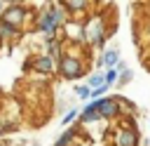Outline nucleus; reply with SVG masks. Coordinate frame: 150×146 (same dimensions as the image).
Here are the masks:
<instances>
[{
    "label": "nucleus",
    "instance_id": "obj_1",
    "mask_svg": "<svg viewBox=\"0 0 150 146\" xmlns=\"http://www.w3.org/2000/svg\"><path fill=\"white\" fill-rule=\"evenodd\" d=\"M66 21H68L66 9H61L59 5H45V7L38 12L35 31L42 33V35H52V33H59V28H61Z\"/></svg>",
    "mask_w": 150,
    "mask_h": 146
},
{
    "label": "nucleus",
    "instance_id": "obj_2",
    "mask_svg": "<svg viewBox=\"0 0 150 146\" xmlns=\"http://www.w3.org/2000/svg\"><path fill=\"white\" fill-rule=\"evenodd\" d=\"M56 73L63 78V80H80L84 73H87V64L82 59L80 52H68L63 49L61 59L56 61Z\"/></svg>",
    "mask_w": 150,
    "mask_h": 146
},
{
    "label": "nucleus",
    "instance_id": "obj_3",
    "mask_svg": "<svg viewBox=\"0 0 150 146\" xmlns=\"http://www.w3.org/2000/svg\"><path fill=\"white\" fill-rule=\"evenodd\" d=\"M82 42H89L91 47H103V42H105V21H103L101 14H94L82 24Z\"/></svg>",
    "mask_w": 150,
    "mask_h": 146
},
{
    "label": "nucleus",
    "instance_id": "obj_4",
    "mask_svg": "<svg viewBox=\"0 0 150 146\" xmlns=\"http://www.w3.org/2000/svg\"><path fill=\"white\" fill-rule=\"evenodd\" d=\"M94 104H96V111H98V118L101 120H115V118H120L122 115V104H124V97H117V94H112V97H101V99H94Z\"/></svg>",
    "mask_w": 150,
    "mask_h": 146
},
{
    "label": "nucleus",
    "instance_id": "obj_5",
    "mask_svg": "<svg viewBox=\"0 0 150 146\" xmlns=\"http://www.w3.org/2000/svg\"><path fill=\"white\" fill-rule=\"evenodd\" d=\"M28 16H30V12H28V7H23V5H9V7H2V9H0V21L14 26V28H19V31H23Z\"/></svg>",
    "mask_w": 150,
    "mask_h": 146
},
{
    "label": "nucleus",
    "instance_id": "obj_6",
    "mask_svg": "<svg viewBox=\"0 0 150 146\" xmlns=\"http://www.w3.org/2000/svg\"><path fill=\"white\" fill-rule=\"evenodd\" d=\"M138 130L134 122H120L112 132V146H138Z\"/></svg>",
    "mask_w": 150,
    "mask_h": 146
},
{
    "label": "nucleus",
    "instance_id": "obj_7",
    "mask_svg": "<svg viewBox=\"0 0 150 146\" xmlns=\"http://www.w3.org/2000/svg\"><path fill=\"white\" fill-rule=\"evenodd\" d=\"M28 66L26 68H33L35 73H40V75H54L56 73V59H52L49 54H35V57H30V61H26Z\"/></svg>",
    "mask_w": 150,
    "mask_h": 146
},
{
    "label": "nucleus",
    "instance_id": "obj_8",
    "mask_svg": "<svg viewBox=\"0 0 150 146\" xmlns=\"http://www.w3.org/2000/svg\"><path fill=\"white\" fill-rule=\"evenodd\" d=\"M56 5H59L61 9H66V14L82 16V14H87V9L91 7V0H56Z\"/></svg>",
    "mask_w": 150,
    "mask_h": 146
},
{
    "label": "nucleus",
    "instance_id": "obj_9",
    "mask_svg": "<svg viewBox=\"0 0 150 146\" xmlns=\"http://www.w3.org/2000/svg\"><path fill=\"white\" fill-rule=\"evenodd\" d=\"M77 120H80L82 125H89V122H98V120H101V118H98V111H96L94 99H89V101L84 104V108L77 113Z\"/></svg>",
    "mask_w": 150,
    "mask_h": 146
},
{
    "label": "nucleus",
    "instance_id": "obj_10",
    "mask_svg": "<svg viewBox=\"0 0 150 146\" xmlns=\"http://www.w3.org/2000/svg\"><path fill=\"white\" fill-rule=\"evenodd\" d=\"M117 61H120V52H117L115 47H108V49H103V52H101V57H98V66H101L103 71H108V68H115V66H117Z\"/></svg>",
    "mask_w": 150,
    "mask_h": 146
},
{
    "label": "nucleus",
    "instance_id": "obj_11",
    "mask_svg": "<svg viewBox=\"0 0 150 146\" xmlns=\"http://www.w3.org/2000/svg\"><path fill=\"white\" fill-rule=\"evenodd\" d=\"M77 134H80V127L70 125V127H66V130H63V134H59V137H56L54 146H70V144L75 141V137H77Z\"/></svg>",
    "mask_w": 150,
    "mask_h": 146
},
{
    "label": "nucleus",
    "instance_id": "obj_12",
    "mask_svg": "<svg viewBox=\"0 0 150 146\" xmlns=\"http://www.w3.org/2000/svg\"><path fill=\"white\" fill-rule=\"evenodd\" d=\"M19 35H21V31H19V28H14V26H9V24L0 21V40H16Z\"/></svg>",
    "mask_w": 150,
    "mask_h": 146
},
{
    "label": "nucleus",
    "instance_id": "obj_13",
    "mask_svg": "<svg viewBox=\"0 0 150 146\" xmlns=\"http://www.w3.org/2000/svg\"><path fill=\"white\" fill-rule=\"evenodd\" d=\"M103 85V71H96V73H91L89 78H87V87L89 89H96V87H101Z\"/></svg>",
    "mask_w": 150,
    "mask_h": 146
},
{
    "label": "nucleus",
    "instance_id": "obj_14",
    "mask_svg": "<svg viewBox=\"0 0 150 146\" xmlns=\"http://www.w3.org/2000/svg\"><path fill=\"white\" fill-rule=\"evenodd\" d=\"M103 82L110 87V85H115L117 82V71L115 68H108V71H103Z\"/></svg>",
    "mask_w": 150,
    "mask_h": 146
},
{
    "label": "nucleus",
    "instance_id": "obj_15",
    "mask_svg": "<svg viewBox=\"0 0 150 146\" xmlns=\"http://www.w3.org/2000/svg\"><path fill=\"white\" fill-rule=\"evenodd\" d=\"M77 113H80L77 108H70V111H68V113L61 118V125H63V127H70V125H73V120L77 118Z\"/></svg>",
    "mask_w": 150,
    "mask_h": 146
},
{
    "label": "nucleus",
    "instance_id": "obj_16",
    "mask_svg": "<svg viewBox=\"0 0 150 146\" xmlns=\"http://www.w3.org/2000/svg\"><path fill=\"white\" fill-rule=\"evenodd\" d=\"M131 78H134V71L127 68V71L117 73V85H127V82H131Z\"/></svg>",
    "mask_w": 150,
    "mask_h": 146
},
{
    "label": "nucleus",
    "instance_id": "obj_17",
    "mask_svg": "<svg viewBox=\"0 0 150 146\" xmlns=\"http://www.w3.org/2000/svg\"><path fill=\"white\" fill-rule=\"evenodd\" d=\"M80 99H91V89L87 87V85H75V89H73Z\"/></svg>",
    "mask_w": 150,
    "mask_h": 146
},
{
    "label": "nucleus",
    "instance_id": "obj_18",
    "mask_svg": "<svg viewBox=\"0 0 150 146\" xmlns=\"http://www.w3.org/2000/svg\"><path fill=\"white\" fill-rule=\"evenodd\" d=\"M108 89H110V87H108V85L103 82L101 87H96V89H91V99H101V97H105V94H108Z\"/></svg>",
    "mask_w": 150,
    "mask_h": 146
},
{
    "label": "nucleus",
    "instance_id": "obj_19",
    "mask_svg": "<svg viewBox=\"0 0 150 146\" xmlns=\"http://www.w3.org/2000/svg\"><path fill=\"white\" fill-rule=\"evenodd\" d=\"M5 2H9V5H21L23 0H5Z\"/></svg>",
    "mask_w": 150,
    "mask_h": 146
},
{
    "label": "nucleus",
    "instance_id": "obj_20",
    "mask_svg": "<svg viewBox=\"0 0 150 146\" xmlns=\"http://www.w3.org/2000/svg\"><path fill=\"white\" fill-rule=\"evenodd\" d=\"M0 9H2V2H0Z\"/></svg>",
    "mask_w": 150,
    "mask_h": 146
},
{
    "label": "nucleus",
    "instance_id": "obj_21",
    "mask_svg": "<svg viewBox=\"0 0 150 146\" xmlns=\"http://www.w3.org/2000/svg\"><path fill=\"white\" fill-rule=\"evenodd\" d=\"M148 68H150V64H148Z\"/></svg>",
    "mask_w": 150,
    "mask_h": 146
}]
</instances>
